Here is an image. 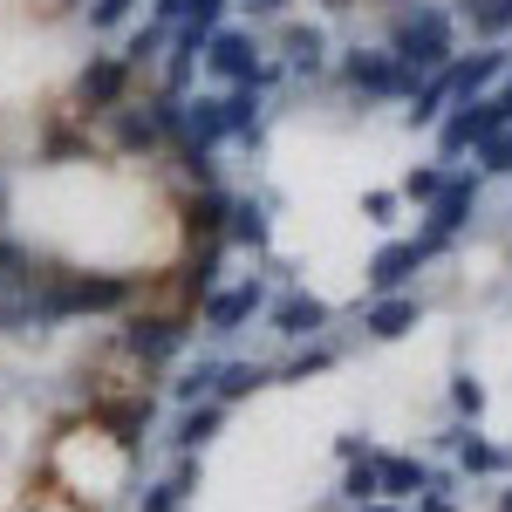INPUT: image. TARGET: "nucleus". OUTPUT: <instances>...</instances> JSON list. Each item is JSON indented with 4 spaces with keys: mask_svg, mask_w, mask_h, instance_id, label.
<instances>
[{
    "mask_svg": "<svg viewBox=\"0 0 512 512\" xmlns=\"http://www.w3.org/2000/svg\"><path fill=\"white\" fill-rule=\"evenodd\" d=\"M226 123H233V137L260 144V89H253V82H233V89H226Z\"/></svg>",
    "mask_w": 512,
    "mask_h": 512,
    "instance_id": "4be33fe9",
    "label": "nucleus"
},
{
    "mask_svg": "<svg viewBox=\"0 0 512 512\" xmlns=\"http://www.w3.org/2000/svg\"><path fill=\"white\" fill-rule=\"evenodd\" d=\"M178 506H185V492L164 478V485H151V492H144V506H137V512H178Z\"/></svg>",
    "mask_w": 512,
    "mask_h": 512,
    "instance_id": "f704fd0d",
    "label": "nucleus"
},
{
    "mask_svg": "<svg viewBox=\"0 0 512 512\" xmlns=\"http://www.w3.org/2000/svg\"><path fill=\"white\" fill-rule=\"evenodd\" d=\"M458 465H465V472H506L512 458L499 444H485V437H458Z\"/></svg>",
    "mask_w": 512,
    "mask_h": 512,
    "instance_id": "bb28decb",
    "label": "nucleus"
},
{
    "mask_svg": "<svg viewBox=\"0 0 512 512\" xmlns=\"http://www.w3.org/2000/svg\"><path fill=\"white\" fill-rule=\"evenodd\" d=\"M164 41H171V28H158V21H144V28L130 35V48H123V62H130V69H137V62H151V55H158Z\"/></svg>",
    "mask_w": 512,
    "mask_h": 512,
    "instance_id": "c756f323",
    "label": "nucleus"
},
{
    "mask_svg": "<svg viewBox=\"0 0 512 512\" xmlns=\"http://www.w3.org/2000/svg\"><path fill=\"white\" fill-rule=\"evenodd\" d=\"M362 212H369V219H390L396 198H390V192H369V198H362Z\"/></svg>",
    "mask_w": 512,
    "mask_h": 512,
    "instance_id": "ea45409f",
    "label": "nucleus"
},
{
    "mask_svg": "<svg viewBox=\"0 0 512 512\" xmlns=\"http://www.w3.org/2000/svg\"><path fill=\"white\" fill-rule=\"evenodd\" d=\"M437 192H444V171H437V164H417V171L403 178V198H417V205H431Z\"/></svg>",
    "mask_w": 512,
    "mask_h": 512,
    "instance_id": "7c9ffc66",
    "label": "nucleus"
},
{
    "mask_svg": "<svg viewBox=\"0 0 512 512\" xmlns=\"http://www.w3.org/2000/svg\"><path fill=\"white\" fill-rule=\"evenodd\" d=\"M478 178H512V123L478 144Z\"/></svg>",
    "mask_w": 512,
    "mask_h": 512,
    "instance_id": "393cba45",
    "label": "nucleus"
},
{
    "mask_svg": "<svg viewBox=\"0 0 512 512\" xmlns=\"http://www.w3.org/2000/svg\"><path fill=\"white\" fill-rule=\"evenodd\" d=\"M328 362H335V349H301L287 369H280V376H287V383H308V376H321Z\"/></svg>",
    "mask_w": 512,
    "mask_h": 512,
    "instance_id": "2f4dec72",
    "label": "nucleus"
},
{
    "mask_svg": "<svg viewBox=\"0 0 512 512\" xmlns=\"http://www.w3.org/2000/svg\"><path fill=\"white\" fill-rule=\"evenodd\" d=\"M219 424H226V403H212V396H205V403H185V417H178V431H171V451H198Z\"/></svg>",
    "mask_w": 512,
    "mask_h": 512,
    "instance_id": "f3484780",
    "label": "nucleus"
},
{
    "mask_svg": "<svg viewBox=\"0 0 512 512\" xmlns=\"http://www.w3.org/2000/svg\"><path fill=\"white\" fill-rule=\"evenodd\" d=\"M267 321H274L287 342H308V335H321L328 328V301H315V294H280V301H267Z\"/></svg>",
    "mask_w": 512,
    "mask_h": 512,
    "instance_id": "f8f14e48",
    "label": "nucleus"
},
{
    "mask_svg": "<svg viewBox=\"0 0 512 512\" xmlns=\"http://www.w3.org/2000/svg\"><path fill=\"white\" fill-rule=\"evenodd\" d=\"M185 342H192L185 315H130V328H123V349L137 362H171V355H185Z\"/></svg>",
    "mask_w": 512,
    "mask_h": 512,
    "instance_id": "423d86ee",
    "label": "nucleus"
},
{
    "mask_svg": "<svg viewBox=\"0 0 512 512\" xmlns=\"http://www.w3.org/2000/svg\"><path fill=\"white\" fill-rule=\"evenodd\" d=\"M226 219H233V198L219 185H198V198H185V233L198 246H226Z\"/></svg>",
    "mask_w": 512,
    "mask_h": 512,
    "instance_id": "ddd939ff",
    "label": "nucleus"
},
{
    "mask_svg": "<svg viewBox=\"0 0 512 512\" xmlns=\"http://www.w3.org/2000/svg\"><path fill=\"white\" fill-rule=\"evenodd\" d=\"M219 260H226V246H205L192 267H185V280H178V301L192 308V301H205L212 287H219Z\"/></svg>",
    "mask_w": 512,
    "mask_h": 512,
    "instance_id": "5701e85b",
    "label": "nucleus"
},
{
    "mask_svg": "<svg viewBox=\"0 0 512 512\" xmlns=\"http://www.w3.org/2000/svg\"><path fill=\"white\" fill-rule=\"evenodd\" d=\"M137 301V280L123 274H69V267H48L35 274V321H69V315H117Z\"/></svg>",
    "mask_w": 512,
    "mask_h": 512,
    "instance_id": "f257e3e1",
    "label": "nucleus"
},
{
    "mask_svg": "<svg viewBox=\"0 0 512 512\" xmlns=\"http://www.w3.org/2000/svg\"><path fill=\"white\" fill-rule=\"evenodd\" d=\"M198 62H205L219 82H253V76H260V41L246 35V28H212Z\"/></svg>",
    "mask_w": 512,
    "mask_h": 512,
    "instance_id": "0eeeda50",
    "label": "nucleus"
},
{
    "mask_svg": "<svg viewBox=\"0 0 512 512\" xmlns=\"http://www.w3.org/2000/svg\"><path fill=\"white\" fill-rule=\"evenodd\" d=\"M137 0H89V28H123Z\"/></svg>",
    "mask_w": 512,
    "mask_h": 512,
    "instance_id": "473e14b6",
    "label": "nucleus"
},
{
    "mask_svg": "<svg viewBox=\"0 0 512 512\" xmlns=\"http://www.w3.org/2000/svg\"><path fill=\"white\" fill-rule=\"evenodd\" d=\"M21 267H28V253H21V246H7V239H0V280H7V274H21Z\"/></svg>",
    "mask_w": 512,
    "mask_h": 512,
    "instance_id": "58836bf2",
    "label": "nucleus"
},
{
    "mask_svg": "<svg viewBox=\"0 0 512 512\" xmlns=\"http://www.w3.org/2000/svg\"><path fill=\"white\" fill-rule=\"evenodd\" d=\"M472 205H478V178H444V192L424 205V253H444L451 239L465 233Z\"/></svg>",
    "mask_w": 512,
    "mask_h": 512,
    "instance_id": "20e7f679",
    "label": "nucleus"
},
{
    "mask_svg": "<svg viewBox=\"0 0 512 512\" xmlns=\"http://www.w3.org/2000/svg\"><path fill=\"white\" fill-rule=\"evenodd\" d=\"M417 315H424V308H417V294H383V301L369 308L362 328H369L376 342H396V335H410V328H417Z\"/></svg>",
    "mask_w": 512,
    "mask_h": 512,
    "instance_id": "2eb2a0df",
    "label": "nucleus"
},
{
    "mask_svg": "<svg viewBox=\"0 0 512 512\" xmlns=\"http://www.w3.org/2000/svg\"><path fill=\"white\" fill-rule=\"evenodd\" d=\"M280 55H287V69H294V76H315V69H321V55H328V35H321V28H301V21H294V28L280 35Z\"/></svg>",
    "mask_w": 512,
    "mask_h": 512,
    "instance_id": "6ab92c4d",
    "label": "nucleus"
},
{
    "mask_svg": "<svg viewBox=\"0 0 512 512\" xmlns=\"http://www.w3.org/2000/svg\"><path fill=\"white\" fill-rule=\"evenodd\" d=\"M342 499H349V506H369V499H383V478H376V458H369V451H362V458H349Z\"/></svg>",
    "mask_w": 512,
    "mask_h": 512,
    "instance_id": "b1692460",
    "label": "nucleus"
},
{
    "mask_svg": "<svg viewBox=\"0 0 512 512\" xmlns=\"http://www.w3.org/2000/svg\"><path fill=\"white\" fill-rule=\"evenodd\" d=\"M117 144H123V151H158V144H164L151 103H144V110H137V103H117Z\"/></svg>",
    "mask_w": 512,
    "mask_h": 512,
    "instance_id": "aec40b11",
    "label": "nucleus"
},
{
    "mask_svg": "<svg viewBox=\"0 0 512 512\" xmlns=\"http://www.w3.org/2000/svg\"><path fill=\"white\" fill-rule=\"evenodd\" d=\"M321 7H335V14H342V7H355V0H321Z\"/></svg>",
    "mask_w": 512,
    "mask_h": 512,
    "instance_id": "37998d69",
    "label": "nucleus"
},
{
    "mask_svg": "<svg viewBox=\"0 0 512 512\" xmlns=\"http://www.w3.org/2000/svg\"><path fill=\"white\" fill-rule=\"evenodd\" d=\"M219 21H226V0H192L185 7V28H198V35H212Z\"/></svg>",
    "mask_w": 512,
    "mask_h": 512,
    "instance_id": "72a5a7b5",
    "label": "nucleus"
},
{
    "mask_svg": "<svg viewBox=\"0 0 512 512\" xmlns=\"http://www.w3.org/2000/svg\"><path fill=\"white\" fill-rule=\"evenodd\" d=\"M376 478H383V492L403 499V492H417V485H424V465H417V458H376Z\"/></svg>",
    "mask_w": 512,
    "mask_h": 512,
    "instance_id": "a878e982",
    "label": "nucleus"
},
{
    "mask_svg": "<svg viewBox=\"0 0 512 512\" xmlns=\"http://www.w3.org/2000/svg\"><path fill=\"white\" fill-rule=\"evenodd\" d=\"M465 14H472L478 35H506L512 28V0H465Z\"/></svg>",
    "mask_w": 512,
    "mask_h": 512,
    "instance_id": "cd10ccee",
    "label": "nucleus"
},
{
    "mask_svg": "<svg viewBox=\"0 0 512 512\" xmlns=\"http://www.w3.org/2000/svg\"><path fill=\"white\" fill-rule=\"evenodd\" d=\"M185 7H192V0H158V14H151V21H158V28H178V21H185Z\"/></svg>",
    "mask_w": 512,
    "mask_h": 512,
    "instance_id": "4c0bfd02",
    "label": "nucleus"
},
{
    "mask_svg": "<svg viewBox=\"0 0 512 512\" xmlns=\"http://www.w3.org/2000/svg\"><path fill=\"white\" fill-rule=\"evenodd\" d=\"M362 512H390V506H362Z\"/></svg>",
    "mask_w": 512,
    "mask_h": 512,
    "instance_id": "a18cd8bd",
    "label": "nucleus"
},
{
    "mask_svg": "<svg viewBox=\"0 0 512 512\" xmlns=\"http://www.w3.org/2000/svg\"><path fill=\"white\" fill-rule=\"evenodd\" d=\"M390 55L403 62V69H417V76H437L451 55H458V35H451V14L444 7H417V14H403L390 35Z\"/></svg>",
    "mask_w": 512,
    "mask_h": 512,
    "instance_id": "f03ea898",
    "label": "nucleus"
},
{
    "mask_svg": "<svg viewBox=\"0 0 512 512\" xmlns=\"http://www.w3.org/2000/svg\"><path fill=\"white\" fill-rule=\"evenodd\" d=\"M171 485H178L185 499H192V492H198V465H192V451H178V472H171Z\"/></svg>",
    "mask_w": 512,
    "mask_h": 512,
    "instance_id": "e433bc0d",
    "label": "nucleus"
},
{
    "mask_svg": "<svg viewBox=\"0 0 512 512\" xmlns=\"http://www.w3.org/2000/svg\"><path fill=\"white\" fill-rule=\"evenodd\" d=\"M492 130H506V110H499V96H465L451 117L437 123V144H444V158H458V151H478Z\"/></svg>",
    "mask_w": 512,
    "mask_h": 512,
    "instance_id": "39448f33",
    "label": "nucleus"
},
{
    "mask_svg": "<svg viewBox=\"0 0 512 512\" xmlns=\"http://www.w3.org/2000/svg\"><path fill=\"white\" fill-rule=\"evenodd\" d=\"M130 76H137V69H130L123 55H89L82 76H76V103L82 110H117L123 96H130Z\"/></svg>",
    "mask_w": 512,
    "mask_h": 512,
    "instance_id": "6e6552de",
    "label": "nucleus"
},
{
    "mask_svg": "<svg viewBox=\"0 0 512 512\" xmlns=\"http://www.w3.org/2000/svg\"><path fill=\"white\" fill-rule=\"evenodd\" d=\"M226 137H233L226 96H198V103H185V137H178V151H212V144H226Z\"/></svg>",
    "mask_w": 512,
    "mask_h": 512,
    "instance_id": "4468645a",
    "label": "nucleus"
},
{
    "mask_svg": "<svg viewBox=\"0 0 512 512\" xmlns=\"http://www.w3.org/2000/svg\"><path fill=\"white\" fill-rule=\"evenodd\" d=\"M260 383H274V369L267 362H219V383H212V403H239V396H253Z\"/></svg>",
    "mask_w": 512,
    "mask_h": 512,
    "instance_id": "a211bd4d",
    "label": "nucleus"
},
{
    "mask_svg": "<svg viewBox=\"0 0 512 512\" xmlns=\"http://www.w3.org/2000/svg\"><path fill=\"white\" fill-rule=\"evenodd\" d=\"M424 260H431V253H424V239H390V246L369 260V287H376V294H403L410 274H417Z\"/></svg>",
    "mask_w": 512,
    "mask_h": 512,
    "instance_id": "9b49d317",
    "label": "nucleus"
},
{
    "mask_svg": "<svg viewBox=\"0 0 512 512\" xmlns=\"http://www.w3.org/2000/svg\"><path fill=\"white\" fill-rule=\"evenodd\" d=\"M499 512H512V492H506V499H499Z\"/></svg>",
    "mask_w": 512,
    "mask_h": 512,
    "instance_id": "c03bdc74",
    "label": "nucleus"
},
{
    "mask_svg": "<svg viewBox=\"0 0 512 512\" xmlns=\"http://www.w3.org/2000/svg\"><path fill=\"white\" fill-rule=\"evenodd\" d=\"M226 246H267V205L260 198H233V219H226Z\"/></svg>",
    "mask_w": 512,
    "mask_h": 512,
    "instance_id": "412c9836",
    "label": "nucleus"
},
{
    "mask_svg": "<svg viewBox=\"0 0 512 512\" xmlns=\"http://www.w3.org/2000/svg\"><path fill=\"white\" fill-rule=\"evenodd\" d=\"M212 383H219V362H198V369H185L171 390H178V403H205V396H212Z\"/></svg>",
    "mask_w": 512,
    "mask_h": 512,
    "instance_id": "c85d7f7f",
    "label": "nucleus"
},
{
    "mask_svg": "<svg viewBox=\"0 0 512 512\" xmlns=\"http://www.w3.org/2000/svg\"><path fill=\"white\" fill-rule=\"evenodd\" d=\"M451 403H458L465 417H478V410H485V390H478L472 376H458V383H451Z\"/></svg>",
    "mask_w": 512,
    "mask_h": 512,
    "instance_id": "c9c22d12",
    "label": "nucleus"
},
{
    "mask_svg": "<svg viewBox=\"0 0 512 512\" xmlns=\"http://www.w3.org/2000/svg\"><path fill=\"white\" fill-rule=\"evenodd\" d=\"M260 308H267V287H260V280L212 287V294H205V328H212V335H233V328H246Z\"/></svg>",
    "mask_w": 512,
    "mask_h": 512,
    "instance_id": "1a4fd4ad",
    "label": "nucleus"
},
{
    "mask_svg": "<svg viewBox=\"0 0 512 512\" xmlns=\"http://www.w3.org/2000/svg\"><path fill=\"white\" fill-rule=\"evenodd\" d=\"M342 82H349L355 96H417V69H403L390 48H349L342 55Z\"/></svg>",
    "mask_w": 512,
    "mask_h": 512,
    "instance_id": "7ed1b4c3",
    "label": "nucleus"
},
{
    "mask_svg": "<svg viewBox=\"0 0 512 512\" xmlns=\"http://www.w3.org/2000/svg\"><path fill=\"white\" fill-rule=\"evenodd\" d=\"M96 424L117 437V444H137L151 431V396H130V403H96Z\"/></svg>",
    "mask_w": 512,
    "mask_h": 512,
    "instance_id": "dca6fc26",
    "label": "nucleus"
},
{
    "mask_svg": "<svg viewBox=\"0 0 512 512\" xmlns=\"http://www.w3.org/2000/svg\"><path fill=\"white\" fill-rule=\"evenodd\" d=\"M239 7H246V14H280L287 0H239Z\"/></svg>",
    "mask_w": 512,
    "mask_h": 512,
    "instance_id": "a19ab883",
    "label": "nucleus"
},
{
    "mask_svg": "<svg viewBox=\"0 0 512 512\" xmlns=\"http://www.w3.org/2000/svg\"><path fill=\"white\" fill-rule=\"evenodd\" d=\"M444 89H451V103H465V96H485L492 82L506 76V48H478V55H451L444 69Z\"/></svg>",
    "mask_w": 512,
    "mask_h": 512,
    "instance_id": "9d476101",
    "label": "nucleus"
},
{
    "mask_svg": "<svg viewBox=\"0 0 512 512\" xmlns=\"http://www.w3.org/2000/svg\"><path fill=\"white\" fill-rule=\"evenodd\" d=\"M492 96H499V110H506V123H512V76L499 82V89H492Z\"/></svg>",
    "mask_w": 512,
    "mask_h": 512,
    "instance_id": "79ce46f5",
    "label": "nucleus"
}]
</instances>
